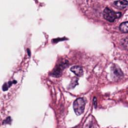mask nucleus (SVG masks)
<instances>
[{"label": "nucleus", "instance_id": "nucleus-1", "mask_svg": "<svg viewBox=\"0 0 128 128\" xmlns=\"http://www.w3.org/2000/svg\"><path fill=\"white\" fill-rule=\"evenodd\" d=\"M103 16H104V19L105 20L109 21V22H114L118 18H119L121 16V13H116L114 11H112L110 8H105V10L103 11Z\"/></svg>", "mask_w": 128, "mask_h": 128}, {"label": "nucleus", "instance_id": "nucleus-2", "mask_svg": "<svg viewBox=\"0 0 128 128\" xmlns=\"http://www.w3.org/2000/svg\"><path fill=\"white\" fill-rule=\"evenodd\" d=\"M73 108L76 115H82L84 111L85 100L83 98H76L73 104Z\"/></svg>", "mask_w": 128, "mask_h": 128}, {"label": "nucleus", "instance_id": "nucleus-3", "mask_svg": "<svg viewBox=\"0 0 128 128\" xmlns=\"http://www.w3.org/2000/svg\"><path fill=\"white\" fill-rule=\"evenodd\" d=\"M68 65V61H65V62H61V63H60L59 65H58V67L54 70V72L52 73V75H55V76L60 75H61V72L62 71V69L65 68Z\"/></svg>", "mask_w": 128, "mask_h": 128}, {"label": "nucleus", "instance_id": "nucleus-4", "mask_svg": "<svg viewBox=\"0 0 128 128\" xmlns=\"http://www.w3.org/2000/svg\"><path fill=\"white\" fill-rule=\"evenodd\" d=\"M71 72H73L75 75L77 76H81L83 73V68L81 66H73V67L70 68Z\"/></svg>", "mask_w": 128, "mask_h": 128}, {"label": "nucleus", "instance_id": "nucleus-5", "mask_svg": "<svg viewBox=\"0 0 128 128\" xmlns=\"http://www.w3.org/2000/svg\"><path fill=\"white\" fill-rule=\"evenodd\" d=\"M114 4L119 9H125L127 7L128 2L127 1H116L114 2Z\"/></svg>", "mask_w": 128, "mask_h": 128}, {"label": "nucleus", "instance_id": "nucleus-6", "mask_svg": "<svg viewBox=\"0 0 128 128\" xmlns=\"http://www.w3.org/2000/svg\"><path fill=\"white\" fill-rule=\"evenodd\" d=\"M119 30L121 31L122 33H124V34H126L128 32V23L127 21H125L124 23H122L120 25V26H119Z\"/></svg>", "mask_w": 128, "mask_h": 128}, {"label": "nucleus", "instance_id": "nucleus-7", "mask_svg": "<svg viewBox=\"0 0 128 128\" xmlns=\"http://www.w3.org/2000/svg\"><path fill=\"white\" fill-rule=\"evenodd\" d=\"M114 68H116V69H114L115 74L118 75V76H123V73H122V71L120 70L117 66H114Z\"/></svg>", "mask_w": 128, "mask_h": 128}, {"label": "nucleus", "instance_id": "nucleus-8", "mask_svg": "<svg viewBox=\"0 0 128 128\" xmlns=\"http://www.w3.org/2000/svg\"><path fill=\"white\" fill-rule=\"evenodd\" d=\"M14 83V82H10V83H4V87H3V90H6L8 88L11 87V83Z\"/></svg>", "mask_w": 128, "mask_h": 128}, {"label": "nucleus", "instance_id": "nucleus-9", "mask_svg": "<svg viewBox=\"0 0 128 128\" xmlns=\"http://www.w3.org/2000/svg\"><path fill=\"white\" fill-rule=\"evenodd\" d=\"M93 101H94V106L97 108V106H98V105H97V98H93Z\"/></svg>", "mask_w": 128, "mask_h": 128}]
</instances>
